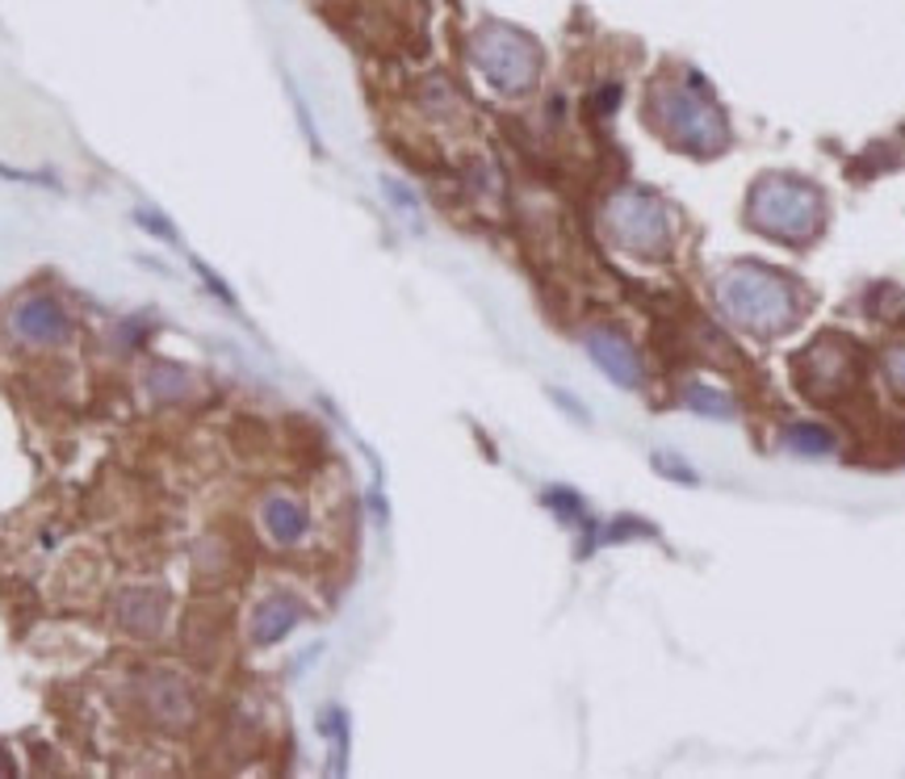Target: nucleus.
Instances as JSON below:
<instances>
[{
    "label": "nucleus",
    "instance_id": "20e7f679",
    "mask_svg": "<svg viewBox=\"0 0 905 779\" xmlns=\"http://www.w3.org/2000/svg\"><path fill=\"white\" fill-rule=\"evenodd\" d=\"M164 608L168 599L160 595V591H126L118 604V616H122V629H130V633H156L160 625H164Z\"/></svg>",
    "mask_w": 905,
    "mask_h": 779
},
{
    "label": "nucleus",
    "instance_id": "1a4fd4ad",
    "mask_svg": "<svg viewBox=\"0 0 905 779\" xmlns=\"http://www.w3.org/2000/svg\"><path fill=\"white\" fill-rule=\"evenodd\" d=\"M139 218H144V227H147V231H156V236L172 239V227H168L164 218H156V214H139Z\"/></svg>",
    "mask_w": 905,
    "mask_h": 779
},
{
    "label": "nucleus",
    "instance_id": "0eeeda50",
    "mask_svg": "<svg viewBox=\"0 0 905 779\" xmlns=\"http://www.w3.org/2000/svg\"><path fill=\"white\" fill-rule=\"evenodd\" d=\"M147 386H151V394L156 399H185L193 390V378L181 369V365H168V360H160V365H151L147 369Z\"/></svg>",
    "mask_w": 905,
    "mask_h": 779
},
{
    "label": "nucleus",
    "instance_id": "6e6552de",
    "mask_svg": "<svg viewBox=\"0 0 905 779\" xmlns=\"http://www.w3.org/2000/svg\"><path fill=\"white\" fill-rule=\"evenodd\" d=\"M788 445H792L797 452H810V457H817V452L834 449V436L817 424H797L792 432H788Z\"/></svg>",
    "mask_w": 905,
    "mask_h": 779
},
{
    "label": "nucleus",
    "instance_id": "f03ea898",
    "mask_svg": "<svg viewBox=\"0 0 905 779\" xmlns=\"http://www.w3.org/2000/svg\"><path fill=\"white\" fill-rule=\"evenodd\" d=\"M13 328L34 344H59V340H68V314L50 298H25L13 314Z\"/></svg>",
    "mask_w": 905,
    "mask_h": 779
},
{
    "label": "nucleus",
    "instance_id": "39448f33",
    "mask_svg": "<svg viewBox=\"0 0 905 779\" xmlns=\"http://www.w3.org/2000/svg\"><path fill=\"white\" fill-rule=\"evenodd\" d=\"M298 625V604L289 599V595H273V599H264L261 608H256V616H252V638L261 641V645H273V641H282Z\"/></svg>",
    "mask_w": 905,
    "mask_h": 779
},
{
    "label": "nucleus",
    "instance_id": "7ed1b4c3",
    "mask_svg": "<svg viewBox=\"0 0 905 779\" xmlns=\"http://www.w3.org/2000/svg\"><path fill=\"white\" fill-rule=\"evenodd\" d=\"M587 348H592V356H596V365L608 374L612 381H620V386H638V356H633V348L620 340V335H612V331H596V335H587Z\"/></svg>",
    "mask_w": 905,
    "mask_h": 779
},
{
    "label": "nucleus",
    "instance_id": "423d86ee",
    "mask_svg": "<svg viewBox=\"0 0 905 779\" xmlns=\"http://www.w3.org/2000/svg\"><path fill=\"white\" fill-rule=\"evenodd\" d=\"M264 524H268V532H273L282 545H294L298 537H302V528H307V512H302L294 499L277 495L264 503Z\"/></svg>",
    "mask_w": 905,
    "mask_h": 779
},
{
    "label": "nucleus",
    "instance_id": "9d476101",
    "mask_svg": "<svg viewBox=\"0 0 905 779\" xmlns=\"http://www.w3.org/2000/svg\"><path fill=\"white\" fill-rule=\"evenodd\" d=\"M0 771H4V767H0Z\"/></svg>",
    "mask_w": 905,
    "mask_h": 779
},
{
    "label": "nucleus",
    "instance_id": "f257e3e1",
    "mask_svg": "<svg viewBox=\"0 0 905 779\" xmlns=\"http://www.w3.org/2000/svg\"><path fill=\"white\" fill-rule=\"evenodd\" d=\"M474 64L500 93H525L537 80V47L512 25H486L478 34Z\"/></svg>",
    "mask_w": 905,
    "mask_h": 779
}]
</instances>
